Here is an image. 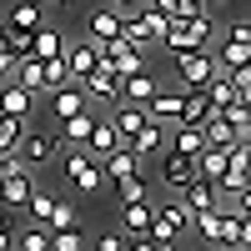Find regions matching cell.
Wrapping results in <instances>:
<instances>
[{"label":"cell","mask_w":251,"mask_h":251,"mask_svg":"<svg viewBox=\"0 0 251 251\" xmlns=\"http://www.w3.org/2000/svg\"><path fill=\"white\" fill-rule=\"evenodd\" d=\"M246 186H251V181H246Z\"/></svg>","instance_id":"cell-51"},{"label":"cell","mask_w":251,"mask_h":251,"mask_svg":"<svg viewBox=\"0 0 251 251\" xmlns=\"http://www.w3.org/2000/svg\"><path fill=\"white\" fill-rule=\"evenodd\" d=\"M116 201H121V206H126V201H151V191H146L141 171H136V176H121V181H116Z\"/></svg>","instance_id":"cell-32"},{"label":"cell","mask_w":251,"mask_h":251,"mask_svg":"<svg viewBox=\"0 0 251 251\" xmlns=\"http://www.w3.org/2000/svg\"><path fill=\"white\" fill-rule=\"evenodd\" d=\"M146 121H151V116H146V106H131V100H116V111H111V126H116L126 141H131Z\"/></svg>","instance_id":"cell-19"},{"label":"cell","mask_w":251,"mask_h":251,"mask_svg":"<svg viewBox=\"0 0 251 251\" xmlns=\"http://www.w3.org/2000/svg\"><path fill=\"white\" fill-rule=\"evenodd\" d=\"M171 60H176V75H181V86H186V91H201L206 80L216 75V55L206 50V46H196V50H176Z\"/></svg>","instance_id":"cell-4"},{"label":"cell","mask_w":251,"mask_h":251,"mask_svg":"<svg viewBox=\"0 0 251 251\" xmlns=\"http://www.w3.org/2000/svg\"><path fill=\"white\" fill-rule=\"evenodd\" d=\"M30 55L35 60H55V55H66V35H60L55 25H40L30 35Z\"/></svg>","instance_id":"cell-18"},{"label":"cell","mask_w":251,"mask_h":251,"mask_svg":"<svg viewBox=\"0 0 251 251\" xmlns=\"http://www.w3.org/2000/svg\"><path fill=\"white\" fill-rule=\"evenodd\" d=\"M40 75H46V91L66 86V80H71V71H66V55H55V60H40Z\"/></svg>","instance_id":"cell-35"},{"label":"cell","mask_w":251,"mask_h":251,"mask_svg":"<svg viewBox=\"0 0 251 251\" xmlns=\"http://www.w3.org/2000/svg\"><path fill=\"white\" fill-rule=\"evenodd\" d=\"M236 211V251H251V211H241V206H231Z\"/></svg>","instance_id":"cell-38"},{"label":"cell","mask_w":251,"mask_h":251,"mask_svg":"<svg viewBox=\"0 0 251 251\" xmlns=\"http://www.w3.org/2000/svg\"><path fill=\"white\" fill-rule=\"evenodd\" d=\"M75 86H80V91H86L91 100H111V106H116V91H121V75H116L111 66H96L91 75H80V80H75Z\"/></svg>","instance_id":"cell-15"},{"label":"cell","mask_w":251,"mask_h":251,"mask_svg":"<svg viewBox=\"0 0 251 251\" xmlns=\"http://www.w3.org/2000/svg\"><path fill=\"white\" fill-rule=\"evenodd\" d=\"M191 226H196V236L206 241V246H221V251H236V211L231 206H211V211H201V216H191Z\"/></svg>","instance_id":"cell-2"},{"label":"cell","mask_w":251,"mask_h":251,"mask_svg":"<svg viewBox=\"0 0 251 251\" xmlns=\"http://www.w3.org/2000/svg\"><path fill=\"white\" fill-rule=\"evenodd\" d=\"M91 251H126V241H121V236H100Z\"/></svg>","instance_id":"cell-44"},{"label":"cell","mask_w":251,"mask_h":251,"mask_svg":"<svg viewBox=\"0 0 251 251\" xmlns=\"http://www.w3.org/2000/svg\"><path fill=\"white\" fill-rule=\"evenodd\" d=\"M5 20H10L15 30H30V35H35L40 25H46V10H40V5H15V10L5 15Z\"/></svg>","instance_id":"cell-29"},{"label":"cell","mask_w":251,"mask_h":251,"mask_svg":"<svg viewBox=\"0 0 251 251\" xmlns=\"http://www.w3.org/2000/svg\"><path fill=\"white\" fill-rule=\"evenodd\" d=\"M246 141H251V136H246Z\"/></svg>","instance_id":"cell-52"},{"label":"cell","mask_w":251,"mask_h":251,"mask_svg":"<svg viewBox=\"0 0 251 251\" xmlns=\"http://www.w3.org/2000/svg\"><path fill=\"white\" fill-rule=\"evenodd\" d=\"M0 251H15V226L0 221Z\"/></svg>","instance_id":"cell-42"},{"label":"cell","mask_w":251,"mask_h":251,"mask_svg":"<svg viewBox=\"0 0 251 251\" xmlns=\"http://www.w3.org/2000/svg\"><path fill=\"white\" fill-rule=\"evenodd\" d=\"M60 171H66L71 191H80V196H96L100 186H106V176H100V161L86 156L80 146H60Z\"/></svg>","instance_id":"cell-1"},{"label":"cell","mask_w":251,"mask_h":251,"mask_svg":"<svg viewBox=\"0 0 251 251\" xmlns=\"http://www.w3.org/2000/svg\"><path fill=\"white\" fill-rule=\"evenodd\" d=\"M171 15L191 20V15H211V10H206V0H176V5H171Z\"/></svg>","instance_id":"cell-39"},{"label":"cell","mask_w":251,"mask_h":251,"mask_svg":"<svg viewBox=\"0 0 251 251\" xmlns=\"http://www.w3.org/2000/svg\"><path fill=\"white\" fill-rule=\"evenodd\" d=\"M156 251H181V246L176 241H156Z\"/></svg>","instance_id":"cell-47"},{"label":"cell","mask_w":251,"mask_h":251,"mask_svg":"<svg viewBox=\"0 0 251 251\" xmlns=\"http://www.w3.org/2000/svg\"><path fill=\"white\" fill-rule=\"evenodd\" d=\"M121 146H126V136L116 131V126H111V121H96V126H91V136H86V146H80V151H86V156H96V161H106L111 151H121Z\"/></svg>","instance_id":"cell-13"},{"label":"cell","mask_w":251,"mask_h":251,"mask_svg":"<svg viewBox=\"0 0 251 251\" xmlns=\"http://www.w3.org/2000/svg\"><path fill=\"white\" fill-rule=\"evenodd\" d=\"M66 226H75V206L55 196V206H50V221H46V231H66Z\"/></svg>","instance_id":"cell-36"},{"label":"cell","mask_w":251,"mask_h":251,"mask_svg":"<svg viewBox=\"0 0 251 251\" xmlns=\"http://www.w3.org/2000/svg\"><path fill=\"white\" fill-rule=\"evenodd\" d=\"M30 111H35V96H30L25 86H15V80H10V86L0 91V116H20V121H30Z\"/></svg>","instance_id":"cell-17"},{"label":"cell","mask_w":251,"mask_h":251,"mask_svg":"<svg viewBox=\"0 0 251 251\" xmlns=\"http://www.w3.org/2000/svg\"><path fill=\"white\" fill-rule=\"evenodd\" d=\"M126 251H156V241H151V236H131V241H126Z\"/></svg>","instance_id":"cell-45"},{"label":"cell","mask_w":251,"mask_h":251,"mask_svg":"<svg viewBox=\"0 0 251 251\" xmlns=\"http://www.w3.org/2000/svg\"><path fill=\"white\" fill-rule=\"evenodd\" d=\"M216 5H226V0H206V10H216Z\"/></svg>","instance_id":"cell-49"},{"label":"cell","mask_w":251,"mask_h":251,"mask_svg":"<svg viewBox=\"0 0 251 251\" xmlns=\"http://www.w3.org/2000/svg\"><path fill=\"white\" fill-rule=\"evenodd\" d=\"M226 40H236V46L251 50V25H231V35H226Z\"/></svg>","instance_id":"cell-43"},{"label":"cell","mask_w":251,"mask_h":251,"mask_svg":"<svg viewBox=\"0 0 251 251\" xmlns=\"http://www.w3.org/2000/svg\"><path fill=\"white\" fill-rule=\"evenodd\" d=\"M126 151L141 156V161H146V156H156V151H166V126H161V121H146L141 131L126 141Z\"/></svg>","instance_id":"cell-16"},{"label":"cell","mask_w":251,"mask_h":251,"mask_svg":"<svg viewBox=\"0 0 251 251\" xmlns=\"http://www.w3.org/2000/svg\"><path fill=\"white\" fill-rule=\"evenodd\" d=\"M20 166H25V161H20V151H0V181H5L10 171H20Z\"/></svg>","instance_id":"cell-40"},{"label":"cell","mask_w":251,"mask_h":251,"mask_svg":"<svg viewBox=\"0 0 251 251\" xmlns=\"http://www.w3.org/2000/svg\"><path fill=\"white\" fill-rule=\"evenodd\" d=\"M246 106H251V96H246Z\"/></svg>","instance_id":"cell-50"},{"label":"cell","mask_w":251,"mask_h":251,"mask_svg":"<svg viewBox=\"0 0 251 251\" xmlns=\"http://www.w3.org/2000/svg\"><path fill=\"white\" fill-rule=\"evenodd\" d=\"M86 106H91V96L80 91L75 80H66V86H55V91H50V121H55V126H60V121H71V116H80Z\"/></svg>","instance_id":"cell-10"},{"label":"cell","mask_w":251,"mask_h":251,"mask_svg":"<svg viewBox=\"0 0 251 251\" xmlns=\"http://www.w3.org/2000/svg\"><path fill=\"white\" fill-rule=\"evenodd\" d=\"M161 91V80L151 75V71H136V75H121V91H116V100H131V106H146V100H151Z\"/></svg>","instance_id":"cell-14"},{"label":"cell","mask_w":251,"mask_h":251,"mask_svg":"<svg viewBox=\"0 0 251 251\" xmlns=\"http://www.w3.org/2000/svg\"><path fill=\"white\" fill-rule=\"evenodd\" d=\"M176 201L186 206L191 216H201V211H211V206H221V191H216V181H201V176H191L176 191Z\"/></svg>","instance_id":"cell-9"},{"label":"cell","mask_w":251,"mask_h":251,"mask_svg":"<svg viewBox=\"0 0 251 251\" xmlns=\"http://www.w3.org/2000/svg\"><path fill=\"white\" fill-rule=\"evenodd\" d=\"M106 5H121V10H136V5H146V0H106Z\"/></svg>","instance_id":"cell-46"},{"label":"cell","mask_w":251,"mask_h":251,"mask_svg":"<svg viewBox=\"0 0 251 251\" xmlns=\"http://www.w3.org/2000/svg\"><path fill=\"white\" fill-rule=\"evenodd\" d=\"M60 156V131H30L25 126V136H20V161H25V171H40V166H50Z\"/></svg>","instance_id":"cell-6"},{"label":"cell","mask_w":251,"mask_h":251,"mask_svg":"<svg viewBox=\"0 0 251 251\" xmlns=\"http://www.w3.org/2000/svg\"><path fill=\"white\" fill-rule=\"evenodd\" d=\"M50 251H86V236H80V226H66V231H50Z\"/></svg>","instance_id":"cell-34"},{"label":"cell","mask_w":251,"mask_h":251,"mask_svg":"<svg viewBox=\"0 0 251 251\" xmlns=\"http://www.w3.org/2000/svg\"><path fill=\"white\" fill-rule=\"evenodd\" d=\"M191 176H196V161H191V156H176V151H171V156L161 161V181L171 186V191H181Z\"/></svg>","instance_id":"cell-22"},{"label":"cell","mask_w":251,"mask_h":251,"mask_svg":"<svg viewBox=\"0 0 251 251\" xmlns=\"http://www.w3.org/2000/svg\"><path fill=\"white\" fill-rule=\"evenodd\" d=\"M226 80H231V86H236V96L246 100V96H251V60H241V66H231V71H226Z\"/></svg>","instance_id":"cell-37"},{"label":"cell","mask_w":251,"mask_h":251,"mask_svg":"<svg viewBox=\"0 0 251 251\" xmlns=\"http://www.w3.org/2000/svg\"><path fill=\"white\" fill-rule=\"evenodd\" d=\"M15 60H20L15 50H5V46H0V80H10V71H15Z\"/></svg>","instance_id":"cell-41"},{"label":"cell","mask_w":251,"mask_h":251,"mask_svg":"<svg viewBox=\"0 0 251 251\" xmlns=\"http://www.w3.org/2000/svg\"><path fill=\"white\" fill-rule=\"evenodd\" d=\"M146 116L161 121V126H166V121H181V91H166V86H161L151 100H146Z\"/></svg>","instance_id":"cell-20"},{"label":"cell","mask_w":251,"mask_h":251,"mask_svg":"<svg viewBox=\"0 0 251 251\" xmlns=\"http://www.w3.org/2000/svg\"><path fill=\"white\" fill-rule=\"evenodd\" d=\"M25 126H30V121H20V116H0V151H20Z\"/></svg>","instance_id":"cell-31"},{"label":"cell","mask_w":251,"mask_h":251,"mask_svg":"<svg viewBox=\"0 0 251 251\" xmlns=\"http://www.w3.org/2000/svg\"><path fill=\"white\" fill-rule=\"evenodd\" d=\"M126 25V10L121 5H96L86 15V40H96V46H106V40H116Z\"/></svg>","instance_id":"cell-8"},{"label":"cell","mask_w":251,"mask_h":251,"mask_svg":"<svg viewBox=\"0 0 251 251\" xmlns=\"http://www.w3.org/2000/svg\"><path fill=\"white\" fill-rule=\"evenodd\" d=\"M15 251H50V231L30 221L25 231H15Z\"/></svg>","instance_id":"cell-30"},{"label":"cell","mask_w":251,"mask_h":251,"mask_svg":"<svg viewBox=\"0 0 251 251\" xmlns=\"http://www.w3.org/2000/svg\"><path fill=\"white\" fill-rule=\"evenodd\" d=\"M171 151H176V156H191V161H196V156L206 151V131H201V126H181V121H176Z\"/></svg>","instance_id":"cell-23"},{"label":"cell","mask_w":251,"mask_h":251,"mask_svg":"<svg viewBox=\"0 0 251 251\" xmlns=\"http://www.w3.org/2000/svg\"><path fill=\"white\" fill-rule=\"evenodd\" d=\"M91 106L80 111V116H71V121H60V146H86V136H91Z\"/></svg>","instance_id":"cell-27"},{"label":"cell","mask_w":251,"mask_h":251,"mask_svg":"<svg viewBox=\"0 0 251 251\" xmlns=\"http://www.w3.org/2000/svg\"><path fill=\"white\" fill-rule=\"evenodd\" d=\"M186 231H191V211H186L181 201L151 206V241H181Z\"/></svg>","instance_id":"cell-5"},{"label":"cell","mask_w":251,"mask_h":251,"mask_svg":"<svg viewBox=\"0 0 251 251\" xmlns=\"http://www.w3.org/2000/svg\"><path fill=\"white\" fill-rule=\"evenodd\" d=\"M121 226H126V236H151V201H126Z\"/></svg>","instance_id":"cell-21"},{"label":"cell","mask_w":251,"mask_h":251,"mask_svg":"<svg viewBox=\"0 0 251 251\" xmlns=\"http://www.w3.org/2000/svg\"><path fill=\"white\" fill-rule=\"evenodd\" d=\"M206 116H211V100H206V91H181V126H201Z\"/></svg>","instance_id":"cell-26"},{"label":"cell","mask_w":251,"mask_h":251,"mask_svg":"<svg viewBox=\"0 0 251 251\" xmlns=\"http://www.w3.org/2000/svg\"><path fill=\"white\" fill-rule=\"evenodd\" d=\"M141 171V156H131V151H126V146H121V151H111L106 161H100V176H106V181H121V176H136Z\"/></svg>","instance_id":"cell-25"},{"label":"cell","mask_w":251,"mask_h":251,"mask_svg":"<svg viewBox=\"0 0 251 251\" xmlns=\"http://www.w3.org/2000/svg\"><path fill=\"white\" fill-rule=\"evenodd\" d=\"M30 191H35V181H30L25 166H20V171H10L5 181H0V206H5V211H25Z\"/></svg>","instance_id":"cell-12"},{"label":"cell","mask_w":251,"mask_h":251,"mask_svg":"<svg viewBox=\"0 0 251 251\" xmlns=\"http://www.w3.org/2000/svg\"><path fill=\"white\" fill-rule=\"evenodd\" d=\"M50 206H55V196L35 186V191H30V201H25V216H30L35 226H46V221H50Z\"/></svg>","instance_id":"cell-33"},{"label":"cell","mask_w":251,"mask_h":251,"mask_svg":"<svg viewBox=\"0 0 251 251\" xmlns=\"http://www.w3.org/2000/svg\"><path fill=\"white\" fill-rule=\"evenodd\" d=\"M100 66H111L116 75H136V71L146 66V50L131 46L126 35H116V40H106V46H100Z\"/></svg>","instance_id":"cell-7"},{"label":"cell","mask_w":251,"mask_h":251,"mask_svg":"<svg viewBox=\"0 0 251 251\" xmlns=\"http://www.w3.org/2000/svg\"><path fill=\"white\" fill-rule=\"evenodd\" d=\"M50 5H60V10H71V5H80V0H50Z\"/></svg>","instance_id":"cell-48"},{"label":"cell","mask_w":251,"mask_h":251,"mask_svg":"<svg viewBox=\"0 0 251 251\" xmlns=\"http://www.w3.org/2000/svg\"><path fill=\"white\" fill-rule=\"evenodd\" d=\"M206 35H211V15H191V20L171 15V25H166L161 46L176 55V50H196V46H206Z\"/></svg>","instance_id":"cell-3"},{"label":"cell","mask_w":251,"mask_h":251,"mask_svg":"<svg viewBox=\"0 0 251 251\" xmlns=\"http://www.w3.org/2000/svg\"><path fill=\"white\" fill-rule=\"evenodd\" d=\"M201 131H206V146H221V151H231L236 146V131H231V121H226L221 111H211L201 121Z\"/></svg>","instance_id":"cell-24"},{"label":"cell","mask_w":251,"mask_h":251,"mask_svg":"<svg viewBox=\"0 0 251 251\" xmlns=\"http://www.w3.org/2000/svg\"><path fill=\"white\" fill-rule=\"evenodd\" d=\"M221 171H226V151L221 146H206V151L196 156V176L201 181H221Z\"/></svg>","instance_id":"cell-28"},{"label":"cell","mask_w":251,"mask_h":251,"mask_svg":"<svg viewBox=\"0 0 251 251\" xmlns=\"http://www.w3.org/2000/svg\"><path fill=\"white\" fill-rule=\"evenodd\" d=\"M96 66H100V46H96V40H86V35H80V40H66V71H71V80L91 75Z\"/></svg>","instance_id":"cell-11"}]
</instances>
